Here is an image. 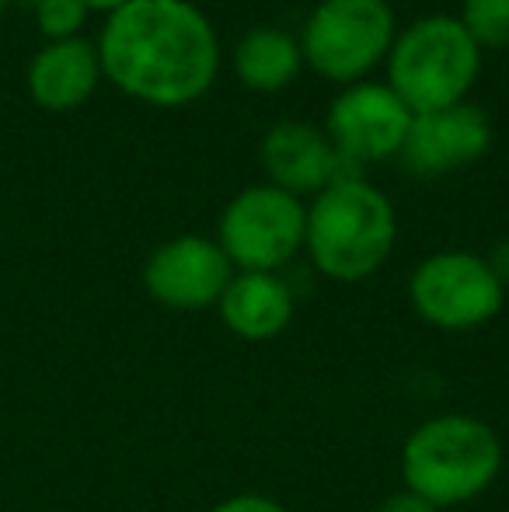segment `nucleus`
<instances>
[{"mask_svg": "<svg viewBox=\"0 0 509 512\" xmlns=\"http://www.w3.org/2000/svg\"><path fill=\"white\" fill-rule=\"evenodd\" d=\"M84 18H88V4L84 0H39L35 4L39 32L49 42L77 39V32L84 28Z\"/></svg>", "mask_w": 509, "mask_h": 512, "instance_id": "obj_16", "label": "nucleus"}, {"mask_svg": "<svg viewBox=\"0 0 509 512\" xmlns=\"http://www.w3.org/2000/svg\"><path fill=\"white\" fill-rule=\"evenodd\" d=\"M88 4V11H119V7H126V4H133V0H84Z\"/></svg>", "mask_w": 509, "mask_h": 512, "instance_id": "obj_20", "label": "nucleus"}, {"mask_svg": "<svg viewBox=\"0 0 509 512\" xmlns=\"http://www.w3.org/2000/svg\"><path fill=\"white\" fill-rule=\"evenodd\" d=\"M307 209L276 185L234 196L220 216V248L241 272H276L304 248Z\"/></svg>", "mask_w": 509, "mask_h": 512, "instance_id": "obj_7", "label": "nucleus"}, {"mask_svg": "<svg viewBox=\"0 0 509 512\" xmlns=\"http://www.w3.org/2000/svg\"><path fill=\"white\" fill-rule=\"evenodd\" d=\"M485 262H489L492 276H496L499 283H503V290H506V286H509V237H506V241H499L496 248H492V255L485 258Z\"/></svg>", "mask_w": 509, "mask_h": 512, "instance_id": "obj_19", "label": "nucleus"}, {"mask_svg": "<svg viewBox=\"0 0 509 512\" xmlns=\"http://www.w3.org/2000/svg\"><path fill=\"white\" fill-rule=\"evenodd\" d=\"M234 265L217 241L185 234L161 244L143 265V286L161 307L171 310H206L217 307Z\"/></svg>", "mask_w": 509, "mask_h": 512, "instance_id": "obj_8", "label": "nucleus"}, {"mask_svg": "<svg viewBox=\"0 0 509 512\" xmlns=\"http://www.w3.org/2000/svg\"><path fill=\"white\" fill-rule=\"evenodd\" d=\"M415 314L440 331H475L503 310L506 290L489 262L471 251H436L408 279Z\"/></svg>", "mask_w": 509, "mask_h": 512, "instance_id": "obj_6", "label": "nucleus"}, {"mask_svg": "<svg viewBox=\"0 0 509 512\" xmlns=\"http://www.w3.org/2000/svg\"><path fill=\"white\" fill-rule=\"evenodd\" d=\"M4 7H7V0H0V14H4Z\"/></svg>", "mask_w": 509, "mask_h": 512, "instance_id": "obj_21", "label": "nucleus"}, {"mask_svg": "<svg viewBox=\"0 0 509 512\" xmlns=\"http://www.w3.org/2000/svg\"><path fill=\"white\" fill-rule=\"evenodd\" d=\"M300 46L279 28H255L234 49V70L255 91H279L297 77Z\"/></svg>", "mask_w": 509, "mask_h": 512, "instance_id": "obj_14", "label": "nucleus"}, {"mask_svg": "<svg viewBox=\"0 0 509 512\" xmlns=\"http://www.w3.org/2000/svg\"><path fill=\"white\" fill-rule=\"evenodd\" d=\"M394 46V14L384 0H321L307 18L300 53L321 77L353 84Z\"/></svg>", "mask_w": 509, "mask_h": 512, "instance_id": "obj_5", "label": "nucleus"}, {"mask_svg": "<svg viewBox=\"0 0 509 512\" xmlns=\"http://www.w3.org/2000/svg\"><path fill=\"white\" fill-rule=\"evenodd\" d=\"M461 25L478 49L509 46V0H468Z\"/></svg>", "mask_w": 509, "mask_h": 512, "instance_id": "obj_15", "label": "nucleus"}, {"mask_svg": "<svg viewBox=\"0 0 509 512\" xmlns=\"http://www.w3.org/2000/svg\"><path fill=\"white\" fill-rule=\"evenodd\" d=\"M102 81L98 46L88 39L46 42L28 63V95L49 112H70L95 95Z\"/></svg>", "mask_w": 509, "mask_h": 512, "instance_id": "obj_12", "label": "nucleus"}, {"mask_svg": "<svg viewBox=\"0 0 509 512\" xmlns=\"http://www.w3.org/2000/svg\"><path fill=\"white\" fill-rule=\"evenodd\" d=\"M102 77L147 105H189L220 67L217 32L189 0H133L109 14L98 39Z\"/></svg>", "mask_w": 509, "mask_h": 512, "instance_id": "obj_1", "label": "nucleus"}, {"mask_svg": "<svg viewBox=\"0 0 509 512\" xmlns=\"http://www.w3.org/2000/svg\"><path fill=\"white\" fill-rule=\"evenodd\" d=\"M220 321L245 342H269L293 321V293L276 272H238L220 297Z\"/></svg>", "mask_w": 509, "mask_h": 512, "instance_id": "obj_13", "label": "nucleus"}, {"mask_svg": "<svg viewBox=\"0 0 509 512\" xmlns=\"http://www.w3.org/2000/svg\"><path fill=\"white\" fill-rule=\"evenodd\" d=\"M482 49L464 25L447 14L419 18L394 39L387 60V88L405 102L412 115L461 105L478 77Z\"/></svg>", "mask_w": 509, "mask_h": 512, "instance_id": "obj_4", "label": "nucleus"}, {"mask_svg": "<svg viewBox=\"0 0 509 512\" xmlns=\"http://www.w3.org/2000/svg\"><path fill=\"white\" fill-rule=\"evenodd\" d=\"M398 220L384 192L363 178L335 182L307 209L304 248L314 269L335 283H360L387 262Z\"/></svg>", "mask_w": 509, "mask_h": 512, "instance_id": "obj_3", "label": "nucleus"}, {"mask_svg": "<svg viewBox=\"0 0 509 512\" xmlns=\"http://www.w3.org/2000/svg\"><path fill=\"white\" fill-rule=\"evenodd\" d=\"M489 119L475 105H450L440 112L412 115L401 143V161L415 175H443L464 168L489 150Z\"/></svg>", "mask_w": 509, "mask_h": 512, "instance_id": "obj_11", "label": "nucleus"}, {"mask_svg": "<svg viewBox=\"0 0 509 512\" xmlns=\"http://www.w3.org/2000/svg\"><path fill=\"white\" fill-rule=\"evenodd\" d=\"M25 4H39V0H25Z\"/></svg>", "mask_w": 509, "mask_h": 512, "instance_id": "obj_22", "label": "nucleus"}, {"mask_svg": "<svg viewBox=\"0 0 509 512\" xmlns=\"http://www.w3.org/2000/svg\"><path fill=\"white\" fill-rule=\"evenodd\" d=\"M262 164L272 185L290 196L325 192L335 182L360 178V164L342 157L332 140L307 122H279L262 143Z\"/></svg>", "mask_w": 509, "mask_h": 512, "instance_id": "obj_10", "label": "nucleus"}, {"mask_svg": "<svg viewBox=\"0 0 509 512\" xmlns=\"http://www.w3.org/2000/svg\"><path fill=\"white\" fill-rule=\"evenodd\" d=\"M503 471L496 429L475 415H436L415 425L401 446L405 488L429 506H464L492 488Z\"/></svg>", "mask_w": 509, "mask_h": 512, "instance_id": "obj_2", "label": "nucleus"}, {"mask_svg": "<svg viewBox=\"0 0 509 512\" xmlns=\"http://www.w3.org/2000/svg\"><path fill=\"white\" fill-rule=\"evenodd\" d=\"M412 112L387 84H353L328 112V140L356 164L401 154Z\"/></svg>", "mask_w": 509, "mask_h": 512, "instance_id": "obj_9", "label": "nucleus"}, {"mask_svg": "<svg viewBox=\"0 0 509 512\" xmlns=\"http://www.w3.org/2000/svg\"><path fill=\"white\" fill-rule=\"evenodd\" d=\"M377 512H440L436 506H429L426 499H419L415 492H394V495H387L384 499V506L377 509Z\"/></svg>", "mask_w": 509, "mask_h": 512, "instance_id": "obj_18", "label": "nucleus"}, {"mask_svg": "<svg viewBox=\"0 0 509 512\" xmlns=\"http://www.w3.org/2000/svg\"><path fill=\"white\" fill-rule=\"evenodd\" d=\"M210 512H290L283 502L269 499V495H255V492H245V495H231V499L217 502Z\"/></svg>", "mask_w": 509, "mask_h": 512, "instance_id": "obj_17", "label": "nucleus"}]
</instances>
